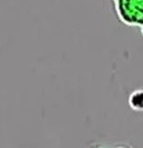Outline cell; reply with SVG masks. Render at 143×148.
<instances>
[{"label":"cell","mask_w":143,"mask_h":148,"mask_svg":"<svg viewBox=\"0 0 143 148\" xmlns=\"http://www.w3.org/2000/svg\"><path fill=\"white\" fill-rule=\"evenodd\" d=\"M90 148H131L128 145H123V144H117V145H113V146H106L103 144H95L92 145Z\"/></svg>","instance_id":"3957f363"},{"label":"cell","mask_w":143,"mask_h":148,"mask_svg":"<svg viewBox=\"0 0 143 148\" xmlns=\"http://www.w3.org/2000/svg\"><path fill=\"white\" fill-rule=\"evenodd\" d=\"M116 18L128 27L139 28L143 36V0H112Z\"/></svg>","instance_id":"6da1fadb"},{"label":"cell","mask_w":143,"mask_h":148,"mask_svg":"<svg viewBox=\"0 0 143 148\" xmlns=\"http://www.w3.org/2000/svg\"><path fill=\"white\" fill-rule=\"evenodd\" d=\"M130 107L136 111L143 110V89H136L128 97Z\"/></svg>","instance_id":"7a4b0ae2"}]
</instances>
